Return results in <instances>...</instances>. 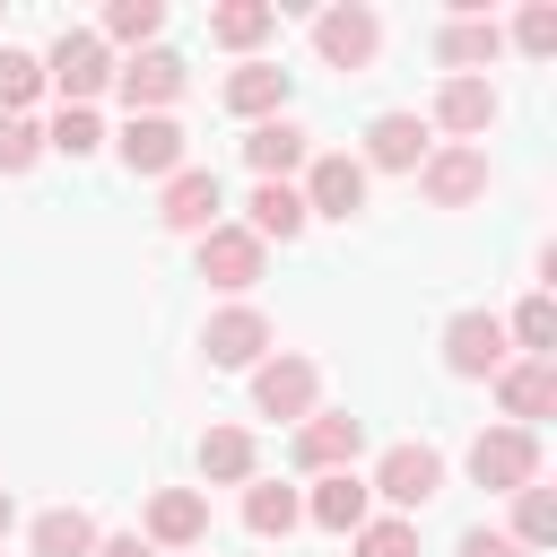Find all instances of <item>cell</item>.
Masks as SVG:
<instances>
[{"instance_id":"obj_1","label":"cell","mask_w":557,"mask_h":557,"mask_svg":"<svg viewBox=\"0 0 557 557\" xmlns=\"http://www.w3.org/2000/svg\"><path fill=\"white\" fill-rule=\"evenodd\" d=\"M44 78L61 87V104H96V96L113 87V52H104V35H96V26H61L52 52H44Z\"/></svg>"},{"instance_id":"obj_2","label":"cell","mask_w":557,"mask_h":557,"mask_svg":"<svg viewBox=\"0 0 557 557\" xmlns=\"http://www.w3.org/2000/svg\"><path fill=\"white\" fill-rule=\"evenodd\" d=\"M366 487L409 522L418 505H435V496H444V453H435V444H392V453L374 461V479H366Z\"/></svg>"},{"instance_id":"obj_3","label":"cell","mask_w":557,"mask_h":557,"mask_svg":"<svg viewBox=\"0 0 557 557\" xmlns=\"http://www.w3.org/2000/svg\"><path fill=\"white\" fill-rule=\"evenodd\" d=\"M313 400H322V366L313 357H261L252 366V409L261 418H313Z\"/></svg>"},{"instance_id":"obj_4","label":"cell","mask_w":557,"mask_h":557,"mask_svg":"<svg viewBox=\"0 0 557 557\" xmlns=\"http://www.w3.org/2000/svg\"><path fill=\"white\" fill-rule=\"evenodd\" d=\"M470 479L496 487V496L531 487V479H540V435H531V426H487V435L470 444Z\"/></svg>"},{"instance_id":"obj_5","label":"cell","mask_w":557,"mask_h":557,"mask_svg":"<svg viewBox=\"0 0 557 557\" xmlns=\"http://www.w3.org/2000/svg\"><path fill=\"white\" fill-rule=\"evenodd\" d=\"M313 52H322L331 70H366V61L383 52V17H374L366 0H339V9L313 17Z\"/></svg>"},{"instance_id":"obj_6","label":"cell","mask_w":557,"mask_h":557,"mask_svg":"<svg viewBox=\"0 0 557 557\" xmlns=\"http://www.w3.org/2000/svg\"><path fill=\"white\" fill-rule=\"evenodd\" d=\"M261 261H270V244H261L252 226H226V218H218V226L200 235V278H209V287H226V296L261 287Z\"/></svg>"},{"instance_id":"obj_7","label":"cell","mask_w":557,"mask_h":557,"mask_svg":"<svg viewBox=\"0 0 557 557\" xmlns=\"http://www.w3.org/2000/svg\"><path fill=\"white\" fill-rule=\"evenodd\" d=\"M296 200H305V218H357V209H366V165H357L348 148H331V157L305 165Z\"/></svg>"},{"instance_id":"obj_8","label":"cell","mask_w":557,"mask_h":557,"mask_svg":"<svg viewBox=\"0 0 557 557\" xmlns=\"http://www.w3.org/2000/svg\"><path fill=\"white\" fill-rule=\"evenodd\" d=\"M366 453V426L348 418V409H313L305 426H296V470L305 479H331V470H348Z\"/></svg>"},{"instance_id":"obj_9","label":"cell","mask_w":557,"mask_h":557,"mask_svg":"<svg viewBox=\"0 0 557 557\" xmlns=\"http://www.w3.org/2000/svg\"><path fill=\"white\" fill-rule=\"evenodd\" d=\"M113 87H122L131 113H165V104L183 96V52L148 44V52H131V61H113Z\"/></svg>"},{"instance_id":"obj_10","label":"cell","mask_w":557,"mask_h":557,"mask_svg":"<svg viewBox=\"0 0 557 557\" xmlns=\"http://www.w3.org/2000/svg\"><path fill=\"white\" fill-rule=\"evenodd\" d=\"M418 191H426L435 209H470V200H487V148H426Z\"/></svg>"},{"instance_id":"obj_11","label":"cell","mask_w":557,"mask_h":557,"mask_svg":"<svg viewBox=\"0 0 557 557\" xmlns=\"http://www.w3.org/2000/svg\"><path fill=\"white\" fill-rule=\"evenodd\" d=\"M244 165H252L261 183H287L296 165H313V131H305V122H287V113L252 122V131H244Z\"/></svg>"},{"instance_id":"obj_12","label":"cell","mask_w":557,"mask_h":557,"mask_svg":"<svg viewBox=\"0 0 557 557\" xmlns=\"http://www.w3.org/2000/svg\"><path fill=\"white\" fill-rule=\"evenodd\" d=\"M487 383H496V400H505V418H513V426H531V418H548V409H557V357H505Z\"/></svg>"},{"instance_id":"obj_13","label":"cell","mask_w":557,"mask_h":557,"mask_svg":"<svg viewBox=\"0 0 557 557\" xmlns=\"http://www.w3.org/2000/svg\"><path fill=\"white\" fill-rule=\"evenodd\" d=\"M496 87L487 78H444L435 87V131H453V148H479V131H496Z\"/></svg>"},{"instance_id":"obj_14","label":"cell","mask_w":557,"mask_h":557,"mask_svg":"<svg viewBox=\"0 0 557 557\" xmlns=\"http://www.w3.org/2000/svg\"><path fill=\"white\" fill-rule=\"evenodd\" d=\"M218 209H226V191H218V174H209V165H183V174H165V200H157V218H165L174 235H209V226H218Z\"/></svg>"},{"instance_id":"obj_15","label":"cell","mask_w":557,"mask_h":557,"mask_svg":"<svg viewBox=\"0 0 557 557\" xmlns=\"http://www.w3.org/2000/svg\"><path fill=\"white\" fill-rule=\"evenodd\" d=\"M200 348H209V366H261L270 357V313L261 305H226V313H209Z\"/></svg>"},{"instance_id":"obj_16","label":"cell","mask_w":557,"mask_h":557,"mask_svg":"<svg viewBox=\"0 0 557 557\" xmlns=\"http://www.w3.org/2000/svg\"><path fill=\"white\" fill-rule=\"evenodd\" d=\"M505 357H513V348H505V322H496V313H453V322H444V366H453V374L479 383V374H496Z\"/></svg>"},{"instance_id":"obj_17","label":"cell","mask_w":557,"mask_h":557,"mask_svg":"<svg viewBox=\"0 0 557 557\" xmlns=\"http://www.w3.org/2000/svg\"><path fill=\"white\" fill-rule=\"evenodd\" d=\"M122 165L131 174H183V122L174 113H131L122 122Z\"/></svg>"},{"instance_id":"obj_18","label":"cell","mask_w":557,"mask_h":557,"mask_svg":"<svg viewBox=\"0 0 557 557\" xmlns=\"http://www.w3.org/2000/svg\"><path fill=\"white\" fill-rule=\"evenodd\" d=\"M357 165H366V174H374V165H383V174H418V165H426V122H418V113H374Z\"/></svg>"},{"instance_id":"obj_19","label":"cell","mask_w":557,"mask_h":557,"mask_svg":"<svg viewBox=\"0 0 557 557\" xmlns=\"http://www.w3.org/2000/svg\"><path fill=\"white\" fill-rule=\"evenodd\" d=\"M209 540V496L200 487H157L148 496V548H200Z\"/></svg>"},{"instance_id":"obj_20","label":"cell","mask_w":557,"mask_h":557,"mask_svg":"<svg viewBox=\"0 0 557 557\" xmlns=\"http://www.w3.org/2000/svg\"><path fill=\"white\" fill-rule=\"evenodd\" d=\"M305 513L322 522V531H357V522H374V487L357 479V470H331V479H313V496H305Z\"/></svg>"},{"instance_id":"obj_21","label":"cell","mask_w":557,"mask_h":557,"mask_svg":"<svg viewBox=\"0 0 557 557\" xmlns=\"http://www.w3.org/2000/svg\"><path fill=\"white\" fill-rule=\"evenodd\" d=\"M435 52H444L453 78H479V70L505 52V26H496V17H453V26L435 35Z\"/></svg>"},{"instance_id":"obj_22","label":"cell","mask_w":557,"mask_h":557,"mask_svg":"<svg viewBox=\"0 0 557 557\" xmlns=\"http://www.w3.org/2000/svg\"><path fill=\"white\" fill-rule=\"evenodd\" d=\"M287 70L278 61H244L235 78H226V113H244V122H270V113H287Z\"/></svg>"},{"instance_id":"obj_23","label":"cell","mask_w":557,"mask_h":557,"mask_svg":"<svg viewBox=\"0 0 557 557\" xmlns=\"http://www.w3.org/2000/svg\"><path fill=\"white\" fill-rule=\"evenodd\" d=\"M244 209H252L244 226H252L261 244H296V235H305V200H296V183H252Z\"/></svg>"},{"instance_id":"obj_24","label":"cell","mask_w":557,"mask_h":557,"mask_svg":"<svg viewBox=\"0 0 557 557\" xmlns=\"http://www.w3.org/2000/svg\"><path fill=\"white\" fill-rule=\"evenodd\" d=\"M252 435L244 426H209L200 435V479H218V487H252Z\"/></svg>"},{"instance_id":"obj_25","label":"cell","mask_w":557,"mask_h":557,"mask_svg":"<svg viewBox=\"0 0 557 557\" xmlns=\"http://www.w3.org/2000/svg\"><path fill=\"white\" fill-rule=\"evenodd\" d=\"M296 522H305V496H296V487H278V479H252V487H244V531L287 540Z\"/></svg>"},{"instance_id":"obj_26","label":"cell","mask_w":557,"mask_h":557,"mask_svg":"<svg viewBox=\"0 0 557 557\" xmlns=\"http://www.w3.org/2000/svg\"><path fill=\"white\" fill-rule=\"evenodd\" d=\"M35 557H96V522L78 513V505H52V513H35Z\"/></svg>"},{"instance_id":"obj_27","label":"cell","mask_w":557,"mask_h":557,"mask_svg":"<svg viewBox=\"0 0 557 557\" xmlns=\"http://www.w3.org/2000/svg\"><path fill=\"white\" fill-rule=\"evenodd\" d=\"M270 26H278L270 0H226V9H209V44H226V52H252Z\"/></svg>"},{"instance_id":"obj_28","label":"cell","mask_w":557,"mask_h":557,"mask_svg":"<svg viewBox=\"0 0 557 557\" xmlns=\"http://www.w3.org/2000/svg\"><path fill=\"white\" fill-rule=\"evenodd\" d=\"M157 26H165V0H113L96 35H104V52H113V44H139V52H148V44H157Z\"/></svg>"},{"instance_id":"obj_29","label":"cell","mask_w":557,"mask_h":557,"mask_svg":"<svg viewBox=\"0 0 557 557\" xmlns=\"http://www.w3.org/2000/svg\"><path fill=\"white\" fill-rule=\"evenodd\" d=\"M513 540H522V548H548V540H557V496H548L540 479L513 487Z\"/></svg>"},{"instance_id":"obj_30","label":"cell","mask_w":557,"mask_h":557,"mask_svg":"<svg viewBox=\"0 0 557 557\" xmlns=\"http://www.w3.org/2000/svg\"><path fill=\"white\" fill-rule=\"evenodd\" d=\"M35 96H44V61L17 52V44H0V113H26Z\"/></svg>"},{"instance_id":"obj_31","label":"cell","mask_w":557,"mask_h":557,"mask_svg":"<svg viewBox=\"0 0 557 557\" xmlns=\"http://www.w3.org/2000/svg\"><path fill=\"white\" fill-rule=\"evenodd\" d=\"M348 548H357V557H418V522H400V513L357 522V531H348Z\"/></svg>"},{"instance_id":"obj_32","label":"cell","mask_w":557,"mask_h":557,"mask_svg":"<svg viewBox=\"0 0 557 557\" xmlns=\"http://www.w3.org/2000/svg\"><path fill=\"white\" fill-rule=\"evenodd\" d=\"M44 148H61V157H96V148H104V122H96L87 104H61V122L44 131Z\"/></svg>"},{"instance_id":"obj_33","label":"cell","mask_w":557,"mask_h":557,"mask_svg":"<svg viewBox=\"0 0 557 557\" xmlns=\"http://www.w3.org/2000/svg\"><path fill=\"white\" fill-rule=\"evenodd\" d=\"M505 339H513L522 357H548V339H557V305H548V296H522V313L505 322Z\"/></svg>"},{"instance_id":"obj_34","label":"cell","mask_w":557,"mask_h":557,"mask_svg":"<svg viewBox=\"0 0 557 557\" xmlns=\"http://www.w3.org/2000/svg\"><path fill=\"white\" fill-rule=\"evenodd\" d=\"M35 157H44V131L26 113H0V174H26Z\"/></svg>"},{"instance_id":"obj_35","label":"cell","mask_w":557,"mask_h":557,"mask_svg":"<svg viewBox=\"0 0 557 557\" xmlns=\"http://www.w3.org/2000/svg\"><path fill=\"white\" fill-rule=\"evenodd\" d=\"M513 44H522L531 61H548V52H557V9H548V0H531V9L513 17Z\"/></svg>"},{"instance_id":"obj_36","label":"cell","mask_w":557,"mask_h":557,"mask_svg":"<svg viewBox=\"0 0 557 557\" xmlns=\"http://www.w3.org/2000/svg\"><path fill=\"white\" fill-rule=\"evenodd\" d=\"M453 557H531V548H522L513 531H487V522H479V531H461V548H453Z\"/></svg>"},{"instance_id":"obj_37","label":"cell","mask_w":557,"mask_h":557,"mask_svg":"<svg viewBox=\"0 0 557 557\" xmlns=\"http://www.w3.org/2000/svg\"><path fill=\"white\" fill-rule=\"evenodd\" d=\"M96 557H157L139 531H113V540H96Z\"/></svg>"},{"instance_id":"obj_38","label":"cell","mask_w":557,"mask_h":557,"mask_svg":"<svg viewBox=\"0 0 557 557\" xmlns=\"http://www.w3.org/2000/svg\"><path fill=\"white\" fill-rule=\"evenodd\" d=\"M9 522H17V505H9V487H0V540H9Z\"/></svg>"}]
</instances>
